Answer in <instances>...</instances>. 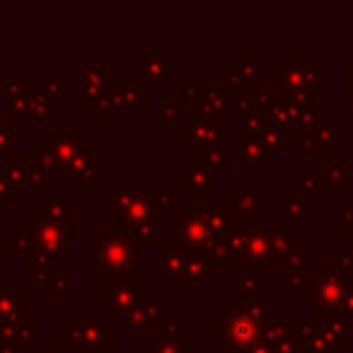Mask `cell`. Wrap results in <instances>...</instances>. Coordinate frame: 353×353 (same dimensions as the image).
I'll use <instances>...</instances> for the list:
<instances>
[{
    "instance_id": "cell-1",
    "label": "cell",
    "mask_w": 353,
    "mask_h": 353,
    "mask_svg": "<svg viewBox=\"0 0 353 353\" xmlns=\"http://www.w3.org/2000/svg\"><path fill=\"white\" fill-rule=\"evenodd\" d=\"M107 250L109 252H114V254H104V261H107V259H112V261H117V247H107ZM119 256H128V250H126V247H119Z\"/></svg>"
}]
</instances>
